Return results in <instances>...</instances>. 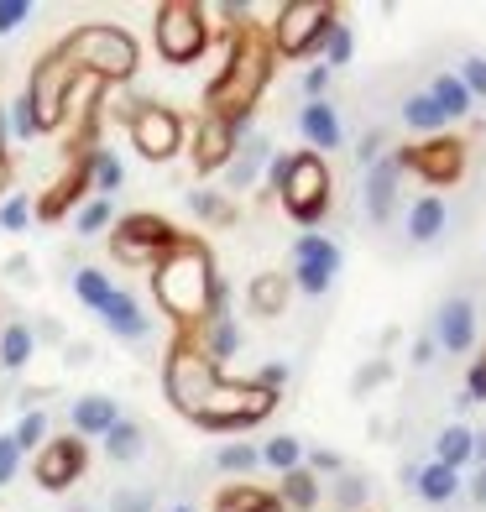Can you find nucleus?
<instances>
[{
	"label": "nucleus",
	"mask_w": 486,
	"mask_h": 512,
	"mask_svg": "<svg viewBox=\"0 0 486 512\" xmlns=\"http://www.w3.org/2000/svg\"><path fill=\"white\" fill-rule=\"evenodd\" d=\"M246 304L251 314H283L288 309V272H262V277H251V288H246Z\"/></svg>",
	"instance_id": "20"
},
{
	"label": "nucleus",
	"mask_w": 486,
	"mask_h": 512,
	"mask_svg": "<svg viewBox=\"0 0 486 512\" xmlns=\"http://www.w3.org/2000/svg\"><path fill=\"white\" fill-rule=\"evenodd\" d=\"M236 345H241L236 324H230V319H215V324H210V340H204V356H210V361L220 366L225 356H236Z\"/></svg>",
	"instance_id": "34"
},
{
	"label": "nucleus",
	"mask_w": 486,
	"mask_h": 512,
	"mask_svg": "<svg viewBox=\"0 0 486 512\" xmlns=\"http://www.w3.org/2000/svg\"><path fill=\"white\" fill-rule=\"evenodd\" d=\"M403 121H408L413 131H439V126H445V110H439V105H434V95L424 89V95H408Z\"/></svg>",
	"instance_id": "32"
},
{
	"label": "nucleus",
	"mask_w": 486,
	"mask_h": 512,
	"mask_svg": "<svg viewBox=\"0 0 486 512\" xmlns=\"http://www.w3.org/2000/svg\"><path fill=\"white\" fill-rule=\"evenodd\" d=\"M471 455H476V460H481V465H486V429H481V434H476V439H471Z\"/></svg>",
	"instance_id": "55"
},
{
	"label": "nucleus",
	"mask_w": 486,
	"mask_h": 512,
	"mask_svg": "<svg viewBox=\"0 0 486 512\" xmlns=\"http://www.w3.org/2000/svg\"><path fill=\"white\" fill-rule=\"evenodd\" d=\"M324 48H330V68L351 63V53H356V37H351V27H335V32H330V42H324Z\"/></svg>",
	"instance_id": "42"
},
{
	"label": "nucleus",
	"mask_w": 486,
	"mask_h": 512,
	"mask_svg": "<svg viewBox=\"0 0 486 512\" xmlns=\"http://www.w3.org/2000/svg\"><path fill=\"white\" fill-rule=\"evenodd\" d=\"M178 241H183V230L168 225L162 215H126L121 225H115V236H110V251L121 256V262H131V267H147V262L157 267Z\"/></svg>",
	"instance_id": "9"
},
{
	"label": "nucleus",
	"mask_w": 486,
	"mask_h": 512,
	"mask_svg": "<svg viewBox=\"0 0 486 512\" xmlns=\"http://www.w3.org/2000/svg\"><path fill=\"white\" fill-rule=\"evenodd\" d=\"M16 445L21 450H37V439H48V413H42V408H32V413H21V424H16Z\"/></svg>",
	"instance_id": "37"
},
{
	"label": "nucleus",
	"mask_w": 486,
	"mask_h": 512,
	"mask_svg": "<svg viewBox=\"0 0 486 512\" xmlns=\"http://www.w3.org/2000/svg\"><path fill=\"white\" fill-rule=\"evenodd\" d=\"M413 481H419V497L424 502H450L455 492H460V476L450 471V465H429V471H419V476H413Z\"/></svg>",
	"instance_id": "26"
},
{
	"label": "nucleus",
	"mask_w": 486,
	"mask_h": 512,
	"mask_svg": "<svg viewBox=\"0 0 486 512\" xmlns=\"http://www.w3.org/2000/svg\"><path fill=\"white\" fill-rule=\"evenodd\" d=\"M262 460L272 465V471H283V476H288V471H298V460H304V445H298V439H288V434H283V439H267Z\"/></svg>",
	"instance_id": "35"
},
{
	"label": "nucleus",
	"mask_w": 486,
	"mask_h": 512,
	"mask_svg": "<svg viewBox=\"0 0 486 512\" xmlns=\"http://www.w3.org/2000/svg\"><path fill=\"white\" fill-rule=\"evenodd\" d=\"M68 58L79 63V74L100 79V84H121L136 74V37L121 32V27H105V21H95V27H79L74 37L63 42Z\"/></svg>",
	"instance_id": "4"
},
{
	"label": "nucleus",
	"mask_w": 486,
	"mask_h": 512,
	"mask_svg": "<svg viewBox=\"0 0 486 512\" xmlns=\"http://www.w3.org/2000/svg\"><path fill=\"white\" fill-rule=\"evenodd\" d=\"M84 465H89V450H84V439H48V445L37 450V481L48 486V492H68L79 476H84Z\"/></svg>",
	"instance_id": "13"
},
{
	"label": "nucleus",
	"mask_w": 486,
	"mask_h": 512,
	"mask_svg": "<svg viewBox=\"0 0 486 512\" xmlns=\"http://www.w3.org/2000/svg\"><path fill=\"white\" fill-rule=\"evenodd\" d=\"M204 48H210V21H204L199 6L189 0H168V6H157V53L168 63H194Z\"/></svg>",
	"instance_id": "8"
},
{
	"label": "nucleus",
	"mask_w": 486,
	"mask_h": 512,
	"mask_svg": "<svg viewBox=\"0 0 486 512\" xmlns=\"http://www.w3.org/2000/svg\"><path fill=\"white\" fill-rule=\"evenodd\" d=\"M100 319H105V330L121 335V340H147L152 335V319L142 314V304H136L131 293H110V304L100 309Z\"/></svg>",
	"instance_id": "16"
},
{
	"label": "nucleus",
	"mask_w": 486,
	"mask_h": 512,
	"mask_svg": "<svg viewBox=\"0 0 486 512\" xmlns=\"http://www.w3.org/2000/svg\"><path fill=\"white\" fill-rule=\"evenodd\" d=\"M277 502H288V507H298V512H309V507L319 502V481H314L309 465H298V471L283 476V497H277Z\"/></svg>",
	"instance_id": "28"
},
{
	"label": "nucleus",
	"mask_w": 486,
	"mask_h": 512,
	"mask_svg": "<svg viewBox=\"0 0 486 512\" xmlns=\"http://www.w3.org/2000/svg\"><path fill=\"white\" fill-rule=\"evenodd\" d=\"M267 157H272V142H267V136H251L246 147H236V157H230V168H225V178H230V189H251V183L262 178V168H267Z\"/></svg>",
	"instance_id": "19"
},
{
	"label": "nucleus",
	"mask_w": 486,
	"mask_h": 512,
	"mask_svg": "<svg viewBox=\"0 0 486 512\" xmlns=\"http://www.w3.org/2000/svg\"><path fill=\"white\" fill-rule=\"evenodd\" d=\"M267 79H272V42L246 27V32H236V48H230L215 84L204 89V105H210V115H220V121H230L236 131H246Z\"/></svg>",
	"instance_id": "3"
},
{
	"label": "nucleus",
	"mask_w": 486,
	"mask_h": 512,
	"mask_svg": "<svg viewBox=\"0 0 486 512\" xmlns=\"http://www.w3.org/2000/svg\"><path fill=\"white\" fill-rule=\"evenodd\" d=\"M89 178H95V199H110L115 189H121V162H115L110 152H100V147H89Z\"/></svg>",
	"instance_id": "30"
},
{
	"label": "nucleus",
	"mask_w": 486,
	"mask_h": 512,
	"mask_svg": "<svg viewBox=\"0 0 486 512\" xmlns=\"http://www.w3.org/2000/svg\"><path fill=\"white\" fill-rule=\"evenodd\" d=\"M460 84H466L471 95L486 100V58H471V63H466V74H460Z\"/></svg>",
	"instance_id": "45"
},
{
	"label": "nucleus",
	"mask_w": 486,
	"mask_h": 512,
	"mask_svg": "<svg viewBox=\"0 0 486 512\" xmlns=\"http://www.w3.org/2000/svg\"><path fill=\"white\" fill-rule=\"evenodd\" d=\"M257 450H251V445H225L220 455H215V465H220V471L225 476H251V471H257Z\"/></svg>",
	"instance_id": "36"
},
{
	"label": "nucleus",
	"mask_w": 486,
	"mask_h": 512,
	"mask_svg": "<svg viewBox=\"0 0 486 512\" xmlns=\"http://www.w3.org/2000/svg\"><path fill=\"white\" fill-rule=\"evenodd\" d=\"M6 142H11V115H6V105H0V152H6Z\"/></svg>",
	"instance_id": "53"
},
{
	"label": "nucleus",
	"mask_w": 486,
	"mask_h": 512,
	"mask_svg": "<svg viewBox=\"0 0 486 512\" xmlns=\"http://www.w3.org/2000/svg\"><path fill=\"white\" fill-rule=\"evenodd\" d=\"M173 512H194V507H173Z\"/></svg>",
	"instance_id": "57"
},
{
	"label": "nucleus",
	"mask_w": 486,
	"mask_h": 512,
	"mask_svg": "<svg viewBox=\"0 0 486 512\" xmlns=\"http://www.w3.org/2000/svg\"><path fill=\"white\" fill-rule=\"evenodd\" d=\"M79 63L68 58V48H53L48 58H42L32 68V84H27V100H32V115H37V131H53L63 126V115H68V100H74V89H79Z\"/></svg>",
	"instance_id": "6"
},
{
	"label": "nucleus",
	"mask_w": 486,
	"mask_h": 512,
	"mask_svg": "<svg viewBox=\"0 0 486 512\" xmlns=\"http://www.w3.org/2000/svg\"><path fill=\"white\" fill-rule=\"evenodd\" d=\"M27 220H32V204L21 194H11L6 204H0V230H27Z\"/></svg>",
	"instance_id": "40"
},
{
	"label": "nucleus",
	"mask_w": 486,
	"mask_h": 512,
	"mask_svg": "<svg viewBox=\"0 0 486 512\" xmlns=\"http://www.w3.org/2000/svg\"><path fill=\"white\" fill-rule=\"evenodd\" d=\"M215 507H220V512H283V502L267 497V492H257V486H230V492H220Z\"/></svg>",
	"instance_id": "25"
},
{
	"label": "nucleus",
	"mask_w": 486,
	"mask_h": 512,
	"mask_svg": "<svg viewBox=\"0 0 486 512\" xmlns=\"http://www.w3.org/2000/svg\"><path fill=\"white\" fill-rule=\"evenodd\" d=\"M162 387H168V403L199 429L215 434H236L246 424H262L277 408V392L262 382H225L220 366L194 351V345H178L162 366Z\"/></svg>",
	"instance_id": "1"
},
{
	"label": "nucleus",
	"mask_w": 486,
	"mask_h": 512,
	"mask_svg": "<svg viewBox=\"0 0 486 512\" xmlns=\"http://www.w3.org/2000/svg\"><path fill=\"white\" fill-rule=\"evenodd\" d=\"M439 230H445V204H439L434 194L408 209V236H413V241H434Z\"/></svg>",
	"instance_id": "23"
},
{
	"label": "nucleus",
	"mask_w": 486,
	"mask_h": 512,
	"mask_svg": "<svg viewBox=\"0 0 486 512\" xmlns=\"http://www.w3.org/2000/svg\"><path fill=\"white\" fill-rule=\"evenodd\" d=\"M131 147L142 152L147 162H168L183 147V121H178L168 105L136 100L131 105Z\"/></svg>",
	"instance_id": "10"
},
{
	"label": "nucleus",
	"mask_w": 486,
	"mask_h": 512,
	"mask_svg": "<svg viewBox=\"0 0 486 512\" xmlns=\"http://www.w3.org/2000/svg\"><path fill=\"white\" fill-rule=\"evenodd\" d=\"M32 330H27V324H6V330H0V366H6V371H21V366H27L32 361Z\"/></svg>",
	"instance_id": "24"
},
{
	"label": "nucleus",
	"mask_w": 486,
	"mask_h": 512,
	"mask_svg": "<svg viewBox=\"0 0 486 512\" xmlns=\"http://www.w3.org/2000/svg\"><path fill=\"white\" fill-rule=\"evenodd\" d=\"M110 512H152V497L147 492H121L110 502Z\"/></svg>",
	"instance_id": "46"
},
{
	"label": "nucleus",
	"mask_w": 486,
	"mask_h": 512,
	"mask_svg": "<svg viewBox=\"0 0 486 512\" xmlns=\"http://www.w3.org/2000/svg\"><path fill=\"white\" fill-rule=\"evenodd\" d=\"M481 361H486V356H481Z\"/></svg>",
	"instance_id": "59"
},
{
	"label": "nucleus",
	"mask_w": 486,
	"mask_h": 512,
	"mask_svg": "<svg viewBox=\"0 0 486 512\" xmlns=\"http://www.w3.org/2000/svg\"><path fill=\"white\" fill-rule=\"evenodd\" d=\"M429 95H434L439 110H445V121H450V115H466V110H471V89L460 84L455 74H439V79L429 84Z\"/></svg>",
	"instance_id": "29"
},
{
	"label": "nucleus",
	"mask_w": 486,
	"mask_h": 512,
	"mask_svg": "<svg viewBox=\"0 0 486 512\" xmlns=\"http://www.w3.org/2000/svg\"><path fill=\"white\" fill-rule=\"evenodd\" d=\"M152 293L178 324H215L225 319V283L215 272V256L194 236H183L162 262L152 267Z\"/></svg>",
	"instance_id": "2"
},
{
	"label": "nucleus",
	"mask_w": 486,
	"mask_h": 512,
	"mask_svg": "<svg viewBox=\"0 0 486 512\" xmlns=\"http://www.w3.org/2000/svg\"><path fill=\"white\" fill-rule=\"evenodd\" d=\"M79 512H84V507H79Z\"/></svg>",
	"instance_id": "58"
},
{
	"label": "nucleus",
	"mask_w": 486,
	"mask_h": 512,
	"mask_svg": "<svg viewBox=\"0 0 486 512\" xmlns=\"http://www.w3.org/2000/svg\"><path fill=\"white\" fill-rule=\"evenodd\" d=\"M11 136H21V142H32V136H37V115H32V100L27 95L11 105Z\"/></svg>",
	"instance_id": "41"
},
{
	"label": "nucleus",
	"mask_w": 486,
	"mask_h": 512,
	"mask_svg": "<svg viewBox=\"0 0 486 512\" xmlns=\"http://www.w3.org/2000/svg\"><path fill=\"white\" fill-rule=\"evenodd\" d=\"M236 147H241V131L230 121H220V115H204L199 136H194V168L199 173H220V168H230Z\"/></svg>",
	"instance_id": "14"
},
{
	"label": "nucleus",
	"mask_w": 486,
	"mask_h": 512,
	"mask_svg": "<svg viewBox=\"0 0 486 512\" xmlns=\"http://www.w3.org/2000/svg\"><path fill=\"white\" fill-rule=\"evenodd\" d=\"M481 398H486V361H476L466 377V403H481Z\"/></svg>",
	"instance_id": "47"
},
{
	"label": "nucleus",
	"mask_w": 486,
	"mask_h": 512,
	"mask_svg": "<svg viewBox=\"0 0 486 512\" xmlns=\"http://www.w3.org/2000/svg\"><path fill=\"white\" fill-rule=\"evenodd\" d=\"M439 345H445V351H471V340H476V309L466 304V298H450L445 309H439Z\"/></svg>",
	"instance_id": "17"
},
{
	"label": "nucleus",
	"mask_w": 486,
	"mask_h": 512,
	"mask_svg": "<svg viewBox=\"0 0 486 512\" xmlns=\"http://www.w3.org/2000/svg\"><path fill=\"white\" fill-rule=\"evenodd\" d=\"M189 209H194V215H204V220H230V204L220 194H210V189H194L189 194Z\"/></svg>",
	"instance_id": "39"
},
{
	"label": "nucleus",
	"mask_w": 486,
	"mask_h": 512,
	"mask_svg": "<svg viewBox=\"0 0 486 512\" xmlns=\"http://www.w3.org/2000/svg\"><path fill=\"white\" fill-rule=\"evenodd\" d=\"M398 157H377L372 162V178H366V215H372L377 225L392 215V199H398Z\"/></svg>",
	"instance_id": "18"
},
{
	"label": "nucleus",
	"mask_w": 486,
	"mask_h": 512,
	"mask_svg": "<svg viewBox=\"0 0 486 512\" xmlns=\"http://www.w3.org/2000/svg\"><path fill=\"white\" fill-rule=\"evenodd\" d=\"M142 429L131 424V418H115V429L105 434V455L110 460H142Z\"/></svg>",
	"instance_id": "27"
},
{
	"label": "nucleus",
	"mask_w": 486,
	"mask_h": 512,
	"mask_svg": "<svg viewBox=\"0 0 486 512\" xmlns=\"http://www.w3.org/2000/svg\"><path fill=\"white\" fill-rule=\"evenodd\" d=\"M314 471H340V455H330V450H314Z\"/></svg>",
	"instance_id": "50"
},
{
	"label": "nucleus",
	"mask_w": 486,
	"mask_h": 512,
	"mask_svg": "<svg viewBox=\"0 0 486 512\" xmlns=\"http://www.w3.org/2000/svg\"><path fill=\"white\" fill-rule=\"evenodd\" d=\"M298 126H304V136L314 147H340V121H335V110L324 100H309L304 115H298Z\"/></svg>",
	"instance_id": "21"
},
{
	"label": "nucleus",
	"mask_w": 486,
	"mask_h": 512,
	"mask_svg": "<svg viewBox=\"0 0 486 512\" xmlns=\"http://www.w3.org/2000/svg\"><path fill=\"white\" fill-rule=\"evenodd\" d=\"M335 27H340V11L330 0H288V6H277L272 21V53L309 58L319 42H330Z\"/></svg>",
	"instance_id": "5"
},
{
	"label": "nucleus",
	"mask_w": 486,
	"mask_h": 512,
	"mask_svg": "<svg viewBox=\"0 0 486 512\" xmlns=\"http://www.w3.org/2000/svg\"><path fill=\"white\" fill-rule=\"evenodd\" d=\"M74 293H79V304H89V309L100 314V309L110 304V293H115V288H110V277H105V272L84 267V272H74Z\"/></svg>",
	"instance_id": "31"
},
{
	"label": "nucleus",
	"mask_w": 486,
	"mask_h": 512,
	"mask_svg": "<svg viewBox=\"0 0 486 512\" xmlns=\"http://www.w3.org/2000/svg\"><path fill=\"white\" fill-rule=\"evenodd\" d=\"M84 189H89V152L79 157V168H68V173L53 183V189L37 199V220H63L68 209L79 204V194H84Z\"/></svg>",
	"instance_id": "15"
},
{
	"label": "nucleus",
	"mask_w": 486,
	"mask_h": 512,
	"mask_svg": "<svg viewBox=\"0 0 486 512\" xmlns=\"http://www.w3.org/2000/svg\"><path fill=\"white\" fill-rule=\"evenodd\" d=\"M11 183V162H6V152H0V189Z\"/></svg>",
	"instance_id": "56"
},
{
	"label": "nucleus",
	"mask_w": 486,
	"mask_h": 512,
	"mask_svg": "<svg viewBox=\"0 0 486 512\" xmlns=\"http://www.w3.org/2000/svg\"><path fill=\"white\" fill-rule=\"evenodd\" d=\"M340 272V246L324 236H298L293 246V283L304 293H324Z\"/></svg>",
	"instance_id": "12"
},
{
	"label": "nucleus",
	"mask_w": 486,
	"mask_h": 512,
	"mask_svg": "<svg viewBox=\"0 0 486 512\" xmlns=\"http://www.w3.org/2000/svg\"><path fill=\"white\" fill-rule=\"evenodd\" d=\"M16 465H21V445H16L11 434H0V486L16 481Z\"/></svg>",
	"instance_id": "44"
},
{
	"label": "nucleus",
	"mask_w": 486,
	"mask_h": 512,
	"mask_svg": "<svg viewBox=\"0 0 486 512\" xmlns=\"http://www.w3.org/2000/svg\"><path fill=\"white\" fill-rule=\"evenodd\" d=\"M324 79H330V68H309V79H304V89H309V95H319V89H324Z\"/></svg>",
	"instance_id": "51"
},
{
	"label": "nucleus",
	"mask_w": 486,
	"mask_h": 512,
	"mask_svg": "<svg viewBox=\"0 0 486 512\" xmlns=\"http://www.w3.org/2000/svg\"><path fill=\"white\" fill-rule=\"evenodd\" d=\"M283 204L298 225H319L324 209H330V168H324L319 152H298L288 162V178H283Z\"/></svg>",
	"instance_id": "7"
},
{
	"label": "nucleus",
	"mask_w": 486,
	"mask_h": 512,
	"mask_svg": "<svg viewBox=\"0 0 486 512\" xmlns=\"http://www.w3.org/2000/svg\"><path fill=\"white\" fill-rule=\"evenodd\" d=\"M471 429H460V424H450L445 434H439V465H450V471H460V465L471 460Z\"/></svg>",
	"instance_id": "33"
},
{
	"label": "nucleus",
	"mask_w": 486,
	"mask_h": 512,
	"mask_svg": "<svg viewBox=\"0 0 486 512\" xmlns=\"http://www.w3.org/2000/svg\"><path fill=\"white\" fill-rule=\"evenodd\" d=\"M382 377H387V366H382V361H377V366H366L361 377H356V392H366V387H377Z\"/></svg>",
	"instance_id": "49"
},
{
	"label": "nucleus",
	"mask_w": 486,
	"mask_h": 512,
	"mask_svg": "<svg viewBox=\"0 0 486 512\" xmlns=\"http://www.w3.org/2000/svg\"><path fill=\"white\" fill-rule=\"evenodd\" d=\"M27 16H32V0H0V37L16 32Z\"/></svg>",
	"instance_id": "43"
},
{
	"label": "nucleus",
	"mask_w": 486,
	"mask_h": 512,
	"mask_svg": "<svg viewBox=\"0 0 486 512\" xmlns=\"http://www.w3.org/2000/svg\"><path fill=\"white\" fill-rule=\"evenodd\" d=\"M115 403L110 398H79L74 403V434H110L115 429Z\"/></svg>",
	"instance_id": "22"
},
{
	"label": "nucleus",
	"mask_w": 486,
	"mask_h": 512,
	"mask_svg": "<svg viewBox=\"0 0 486 512\" xmlns=\"http://www.w3.org/2000/svg\"><path fill=\"white\" fill-rule=\"evenodd\" d=\"M429 356H434V340H419V345H413V361H419V366H424Z\"/></svg>",
	"instance_id": "54"
},
{
	"label": "nucleus",
	"mask_w": 486,
	"mask_h": 512,
	"mask_svg": "<svg viewBox=\"0 0 486 512\" xmlns=\"http://www.w3.org/2000/svg\"><path fill=\"white\" fill-rule=\"evenodd\" d=\"M74 225H79V236H100V230L110 225V199H89L74 215Z\"/></svg>",
	"instance_id": "38"
},
{
	"label": "nucleus",
	"mask_w": 486,
	"mask_h": 512,
	"mask_svg": "<svg viewBox=\"0 0 486 512\" xmlns=\"http://www.w3.org/2000/svg\"><path fill=\"white\" fill-rule=\"evenodd\" d=\"M335 497H340V502H345V507H356V502H366V486H361V481H356V476H345V481H340V486H335Z\"/></svg>",
	"instance_id": "48"
},
{
	"label": "nucleus",
	"mask_w": 486,
	"mask_h": 512,
	"mask_svg": "<svg viewBox=\"0 0 486 512\" xmlns=\"http://www.w3.org/2000/svg\"><path fill=\"white\" fill-rule=\"evenodd\" d=\"M471 497L486 507V465H481V471H476V486H471Z\"/></svg>",
	"instance_id": "52"
},
{
	"label": "nucleus",
	"mask_w": 486,
	"mask_h": 512,
	"mask_svg": "<svg viewBox=\"0 0 486 512\" xmlns=\"http://www.w3.org/2000/svg\"><path fill=\"white\" fill-rule=\"evenodd\" d=\"M398 162L413 168L424 183H434V189H445V183H455L460 173H466V142H460V136H429L424 147L398 152Z\"/></svg>",
	"instance_id": "11"
}]
</instances>
